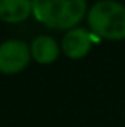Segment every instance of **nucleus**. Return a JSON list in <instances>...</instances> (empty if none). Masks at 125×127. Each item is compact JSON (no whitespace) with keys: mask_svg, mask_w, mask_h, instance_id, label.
I'll use <instances>...</instances> for the list:
<instances>
[{"mask_svg":"<svg viewBox=\"0 0 125 127\" xmlns=\"http://www.w3.org/2000/svg\"><path fill=\"white\" fill-rule=\"evenodd\" d=\"M88 24L100 37L119 40L125 37V6L116 0H100L88 11Z\"/></svg>","mask_w":125,"mask_h":127,"instance_id":"f03ea898","label":"nucleus"},{"mask_svg":"<svg viewBox=\"0 0 125 127\" xmlns=\"http://www.w3.org/2000/svg\"><path fill=\"white\" fill-rule=\"evenodd\" d=\"M87 0H32V13L48 28L67 29L82 19Z\"/></svg>","mask_w":125,"mask_h":127,"instance_id":"f257e3e1","label":"nucleus"},{"mask_svg":"<svg viewBox=\"0 0 125 127\" xmlns=\"http://www.w3.org/2000/svg\"><path fill=\"white\" fill-rule=\"evenodd\" d=\"M31 53L37 61L51 63L58 56V43L50 35H39L31 43Z\"/></svg>","mask_w":125,"mask_h":127,"instance_id":"423d86ee","label":"nucleus"},{"mask_svg":"<svg viewBox=\"0 0 125 127\" xmlns=\"http://www.w3.org/2000/svg\"><path fill=\"white\" fill-rule=\"evenodd\" d=\"M32 11V0H0V18L10 23L22 21Z\"/></svg>","mask_w":125,"mask_h":127,"instance_id":"39448f33","label":"nucleus"},{"mask_svg":"<svg viewBox=\"0 0 125 127\" xmlns=\"http://www.w3.org/2000/svg\"><path fill=\"white\" fill-rule=\"evenodd\" d=\"M90 45H91V35L82 28L71 29L62 37V50L71 58L85 56L90 50Z\"/></svg>","mask_w":125,"mask_h":127,"instance_id":"20e7f679","label":"nucleus"},{"mask_svg":"<svg viewBox=\"0 0 125 127\" xmlns=\"http://www.w3.org/2000/svg\"><path fill=\"white\" fill-rule=\"evenodd\" d=\"M31 50L24 40L10 39L0 43V71L18 72L27 66L31 58Z\"/></svg>","mask_w":125,"mask_h":127,"instance_id":"7ed1b4c3","label":"nucleus"}]
</instances>
